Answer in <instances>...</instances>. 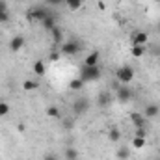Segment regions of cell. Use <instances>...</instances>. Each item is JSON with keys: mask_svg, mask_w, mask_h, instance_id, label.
<instances>
[{"mask_svg": "<svg viewBox=\"0 0 160 160\" xmlns=\"http://www.w3.org/2000/svg\"><path fill=\"white\" fill-rule=\"evenodd\" d=\"M101 67L99 65H82V69H80V77L78 78L84 82V84H88V82H95V80L101 78Z\"/></svg>", "mask_w": 160, "mask_h": 160, "instance_id": "1", "label": "cell"}, {"mask_svg": "<svg viewBox=\"0 0 160 160\" xmlns=\"http://www.w3.org/2000/svg\"><path fill=\"white\" fill-rule=\"evenodd\" d=\"M80 48H82V45H80V41L77 39H67L62 43V47H60V50L65 54V56H75V54H78Z\"/></svg>", "mask_w": 160, "mask_h": 160, "instance_id": "2", "label": "cell"}, {"mask_svg": "<svg viewBox=\"0 0 160 160\" xmlns=\"http://www.w3.org/2000/svg\"><path fill=\"white\" fill-rule=\"evenodd\" d=\"M116 77H118V80L121 84H128L130 80H134V69L130 65H121L116 71Z\"/></svg>", "mask_w": 160, "mask_h": 160, "instance_id": "3", "label": "cell"}, {"mask_svg": "<svg viewBox=\"0 0 160 160\" xmlns=\"http://www.w3.org/2000/svg\"><path fill=\"white\" fill-rule=\"evenodd\" d=\"M89 110V101L86 99V97H78L75 102H73V112L77 114V116H82V114H86Z\"/></svg>", "mask_w": 160, "mask_h": 160, "instance_id": "4", "label": "cell"}, {"mask_svg": "<svg viewBox=\"0 0 160 160\" xmlns=\"http://www.w3.org/2000/svg\"><path fill=\"white\" fill-rule=\"evenodd\" d=\"M48 15V11L45 9V8H34V9H30V13H28V19L32 21V22H43V19Z\"/></svg>", "mask_w": 160, "mask_h": 160, "instance_id": "5", "label": "cell"}, {"mask_svg": "<svg viewBox=\"0 0 160 160\" xmlns=\"http://www.w3.org/2000/svg\"><path fill=\"white\" fill-rule=\"evenodd\" d=\"M24 45H26V39H24V36H13L11 41H9V50L11 52H19V50H22L24 48Z\"/></svg>", "mask_w": 160, "mask_h": 160, "instance_id": "6", "label": "cell"}, {"mask_svg": "<svg viewBox=\"0 0 160 160\" xmlns=\"http://www.w3.org/2000/svg\"><path fill=\"white\" fill-rule=\"evenodd\" d=\"M130 121H132V125L136 127V128H143L147 123H145V116L143 114H138V112H134V114H130Z\"/></svg>", "mask_w": 160, "mask_h": 160, "instance_id": "7", "label": "cell"}, {"mask_svg": "<svg viewBox=\"0 0 160 160\" xmlns=\"http://www.w3.org/2000/svg\"><path fill=\"white\" fill-rule=\"evenodd\" d=\"M99 60H101V52L99 50H93L86 56L84 60V65H99Z\"/></svg>", "mask_w": 160, "mask_h": 160, "instance_id": "8", "label": "cell"}, {"mask_svg": "<svg viewBox=\"0 0 160 160\" xmlns=\"http://www.w3.org/2000/svg\"><path fill=\"white\" fill-rule=\"evenodd\" d=\"M130 97H132V91H130L125 84H123L121 88H118V99H119V101H128Z\"/></svg>", "mask_w": 160, "mask_h": 160, "instance_id": "9", "label": "cell"}, {"mask_svg": "<svg viewBox=\"0 0 160 160\" xmlns=\"http://www.w3.org/2000/svg\"><path fill=\"white\" fill-rule=\"evenodd\" d=\"M147 39H149V36H147L145 32H136V34L132 36V43H134V45H143V47H145Z\"/></svg>", "mask_w": 160, "mask_h": 160, "instance_id": "10", "label": "cell"}, {"mask_svg": "<svg viewBox=\"0 0 160 160\" xmlns=\"http://www.w3.org/2000/svg\"><path fill=\"white\" fill-rule=\"evenodd\" d=\"M8 21H9V9H8L6 2L0 0V22L4 24V22H8Z\"/></svg>", "mask_w": 160, "mask_h": 160, "instance_id": "11", "label": "cell"}, {"mask_svg": "<svg viewBox=\"0 0 160 160\" xmlns=\"http://www.w3.org/2000/svg\"><path fill=\"white\" fill-rule=\"evenodd\" d=\"M41 24H43V28H45L47 32H50V30H52V28L56 26V19H54V17H52V15L48 13V15H47V17L43 19V22H41Z\"/></svg>", "mask_w": 160, "mask_h": 160, "instance_id": "12", "label": "cell"}, {"mask_svg": "<svg viewBox=\"0 0 160 160\" xmlns=\"http://www.w3.org/2000/svg\"><path fill=\"white\" fill-rule=\"evenodd\" d=\"M110 101H112V95H110V91H101L99 93V106H108L110 104Z\"/></svg>", "mask_w": 160, "mask_h": 160, "instance_id": "13", "label": "cell"}, {"mask_svg": "<svg viewBox=\"0 0 160 160\" xmlns=\"http://www.w3.org/2000/svg\"><path fill=\"white\" fill-rule=\"evenodd\" d=\"M143 116L145 118H157L158 116V106L157 104H147L145 110H143Z\"/></svg>", "mask_w": 160, "mask_h": 160, "instance_id": "14", "label": "cell"}, {"mask_svg": "<svg viewBox=\"0 0 160 160\" xmlns=\"http://www.w3.org/2000/svg\"><path fill=\"white\" fill-rule=\"evenodd\" d=\"M39 88V82L38 80H24L22 82V89L24 91H36Z\"/></svg>", "mask_w": 160, "mask_h": 160, "instance_id": "15", "label": "cell"}, {"mask_svg": "<svg viewBox=\"0 0 160 160\" xmlns=\"http://www.w3.org/2000/svg\"><path fill=\"white\" fill-rule=\"evenodd\" d=\"M108 140L110 142H119L121 140V132L118 127H110V130H108Z\"/></svg>", "mask_w": 160, "mask_h": 160, "instance_id": "16", "label": "cell"}, {"mask_svg": "<svg viewBox=\"0 0 160 160\" xmlns=\"http://www.w3.org/2000/svg\"><path fill=\"white\" fill-rule=\"evenodd\" d=\"M50 36H52V39H54V43H63V34H62V30L58 28V26H54L52 30H50Z\"/></svg>", "mask_w": 160, "mask_h": 160, "instance_id": "17", "label": "cell"}, {"mask_svg": "<svg viewBox=\"0 0 160 160\" xmlns=\"http://www.w3.org/2000/svg\"><path fill=\"white\" fill-rule=\"evenodd\" d=\"M130 54H132L134 58H142V56L145 54V47H143V45H132Z\"/></svg>", "mask_w": 160, "mask_h": 160, "instance_id": "18", "label": "cell"}, {"mask_svg": "<svg viewBox=\"0 0 160 160\" xmlns=\"http://www.w3.org/2000/svg\"><path fill=\"white\" fill-rule=\"evenodd\" d=\"M63 4H65V6H67L71 11H77V9H80V8H82L84 0H65Z\"/></svg>", "mask_w": 160, "mask_h": 160, "instance_id": "19", "label": "cell"}, {"mask_svg": "<svg viewBox=\"0 0 160 160\" xmlns=\"http://www.w3.org/2000/svg\"><path fill=\"white\" fill-rule=\"evenodd\" d=\"M65 158L67 160H78V151L75 147H65Z\"/></svg>", "mask_w": 160, "mask_h": 160, "instance_id": "20", "label": "cell"}, {"mask_svg": "<svg viewBox=\"0 0 160 160\" xmlns=\"http://www.w3.org/2000/svg\"><path fill=\"white\" fill-rule=\"evenodd\" d=\"M82 88H84V82L80 78H73L69 82V89H71V91H80Z\"/></svg>", "mask_w": 160, "mask_h": 160, "instance_id": "21", "label": "cell"}, {"mask_svg": "<svg viewBox=\"0 0 160 160\" xmlns=\"http://www.w3.org/2000/svg\"><path fill=\"white\" fill-rule=\"evenodd\" d=\"M34 73H36L38 77H43V75L47 73V69H45V63H43V62H36V63H34Z\"/></svg>", "mask_w": 160, "mask_h": 160, "instance_id": "22", "label": "cell"}, {"mask_svg": "<svg viewBox=\"0 0 160 160\" xmlns=\"http://www.w3.org/2000/svg\"><path fill=\"white\" fill-rule=\"evenodd\" d=\"M132 145H134L136 149H142V147H145V138H142V136H134V140H132Z\"/></svg>", "mask_w": 160, "mask_h": 160, "instance_id": "23", "label": "cell"}, {"mask_svg": "<svg viewBox=\"0 0 160 160\" xmlns=\"http://www.w3.org/2000/svg\"><path fill=\"white\" fill-rule=\"evenodd\" d=\"M47 116L48 118H60V108L58 106H48L47 108Z\"/></svg>", "mask_w": 160, "mask_h": 160, "instance_id": "24", "label": "cell"}, {"mask_svg": "<svg viewBox=\"0 0 160 160\" xmlns=\"http://www.w3.org/2000/svg\"><path fill=\"white\" fill-rule=\"evenodd\" d=\"M118 158L119 160L128 158V149H127V147H119V149H118Z\"/></svg>", "mask_w": 160, "mask_h": 160, "instance_id": "25", "label": "cell"}, {"mask_svg": "<svg viewBox=\"0 0 160 160\" xmlns=\"http://www.w3.org/2000/svg\"><path fill=\"white\" fill-rule=\"evenodd\" d=\"M8 114H9V104L8 102H0V118H4Z\"/></svg>", "mask_w": 160, "mask_h": 160, "instance_id": "26", "label": "cell"}, {"mask_svg": "<svg viewBox=\"0 0 160 160\" xmlns=\"http://www.w3.org/2000/svg\"><path fill=\"white\" fill-rule=\"evenodd\" d=\"M47 4H50V6H60V4H63L65 0H45Z\"/></svg>", "mask_w": 160, "mask_h": 160, "instance_id": "27", "label": "cell"}, {"mask_svg": "<svg viewBox=\"0 0 160 160\" xmlns=\"http://www.w3.org/2000/svg\"><path fill=\"white\" fill-rule=\"evenodd\" d=\"M48 60H50V62H58V60H60V54H58V52H52V54L48 56Z\"/></svg>", "mask_w": 160, "mask_h": 160, "instance_id": "28", "label": "cell"}, {"mask_svg": "<svg viewBox=\"0 0 160 160\" xmlns=\"http://www.w3.org/2000/svg\"><path fill=\"white\" fill-rule=\"evenodd\" d=\"M134 136H142V138H145V127L143 128H136V134Z\"/></svg>", "mask_w": 160, "mask_h": 160, "instance_id": "29", "label": "cell"}, {"mask_svg": "<svg viewBox=\"0 0 160 160\" xmlns=\"http://www.w3.org/2000/svg\"><path fill=\"white\" fill-rule=\"evenodd\" d=\"M43 160H56V157H54L52 153H48V155H45V158Z\"/></svg>", "mask_w": 160, "mask_h": 160, "instance_id": "30", "label": "cell"}, {"mask_svg": "<svg viewBox=\"0 0 160 160\" xmlns=\"http://www.w3.org/2000/svg\"><path fill=\"white\" fill-rule=\"evenodd\" d=\"M63 127H65V128H71V127H73V121H65V123H63Z\"/></svg>", "mask_w": 160, "mask_h": 160, "instance_id": "31", "label": "cell"}, {"mask_svg": "<svg viewBox=\"0 0 160 160\" xmlns=\"http://www.w3.org/2000/svg\"><path fill=\"white\" fill-rule=\"evenodd\" d=\"M158 28H160V26H158Z\"/></svg>", "mask_w": 160, "mask_h": 160, "instance_id": "32", "label": "cell"}]
</instances>
